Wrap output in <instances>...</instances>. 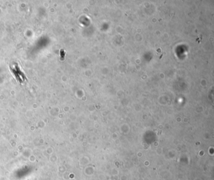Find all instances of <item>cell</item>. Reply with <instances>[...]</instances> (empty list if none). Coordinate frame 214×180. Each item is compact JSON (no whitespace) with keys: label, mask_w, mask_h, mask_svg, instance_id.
Masks as SVG:
<instances>
[{"label":"cell","mask_w":214,"mask_h":180,"mask_svg":"<svg viewBox=\"0 0 214 180\" xmlns=\"http://www.w3.org/2000/svg\"><path fill=\"white\" fill-rule=\"evenodd\" d=\"M10 70L13 73V75L16 78V80L20 83H23L26 80V77L23 74V73L21 72L20 68L18 67V64H16L14 66V67H10Z\"/></svg>","instance_id":"obj_1"}]
</instances>
